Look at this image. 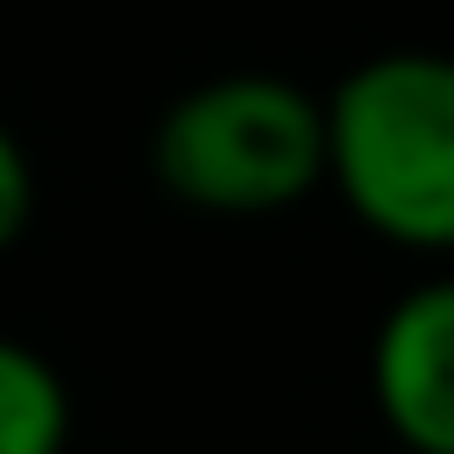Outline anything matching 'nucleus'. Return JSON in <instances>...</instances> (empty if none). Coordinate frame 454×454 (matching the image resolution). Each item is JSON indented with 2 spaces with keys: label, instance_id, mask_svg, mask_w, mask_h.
I'll use <instances>...</instances> for the list:
<instances>
[{
  "label": "nucleus",
  "instance_id": "nucleus-6",
  "mask_svg": "<svg viewBox=\"0 0 454 454\" xmlns=\"http://www.w3.org/2000/svg\"><path fill=\"white\" fill-rule=\"evenodd\" d=\"M390 454H404V447H390Z\"/></svg>",
  "mask_w": 454,
  "mask_h": 454
},
{
  "label": "nucleus",
  "instance_id": "nucleus-3",
  "mask_svg": "<svg viewBox=\"0 0 454 454\" xmlns=\"http://www.w3.org/2000/svg\"><path fill=\"white\" fill-rule=\"evenodd\" d=\"M369 397L404 454H454V270L397 291L369 333Z\"/></svg>",
  "mask_w": 454,
  "mask_h": 454
},
{
  "label": "nucleus",
  "instance_id": "nucleus-1",
  "mask_svg": "<svg viewBox=\"0 0 454 454\" xmlns=\"http://www.w3.org/2000/svg\"><path fill=\"white\" fill-rule=\"evenodd\" d=\"M326 184L390 248L454 255V57L376 50L326 92Z\"/></svg>",
  "mask_w": 454,
  "mask_h": 454
},
{
  "label": "nucleus",
  "instance_id": "nucleus-4",
  "mask_svg": "<svg viewBox=\"0 0 454 454\" xmlns=\"http://www.w3.org/2000/svg\"><path fill=\"white\" fill-rule=\"evenodd\" d=\"M64 447H71V390L57 362L0 333V454H64Z\"/></svg>",
  "mask_w": 454,
  "mask_h": 454
},
{
  "label": "nucleus",
  "instance_id": "nucleus-2",
  "mask_svg": "<svg viewBox=\"0 0 454 454\" xmlns=\"http://www.w3.org/2000/svg\"><path fill=\"white\" fill-rule=\"evenodd\" d=\"M149 177L213 220L291 213L326 184V114L284 71H220L184 85L149 128Z\"/></svg>",
  "mask_w": 454,
  "mask_h": 454
},
{
  "label": "nucleus",
  "instance_id": "nucleus-5",
  "mask_svg": "<svg viewBox=\"0 0 454 454\" xmlns=\"http://www.w3.org/2000/svg\"><path fill=\"white\" fill-rule=\"evenodd\" d=\"M35 220V163H28V142L14 135V121L0 114V255L28 234Z\"/></svg>",
  "mask_w": 454,
  "mask_h": 454
}]
</instances>
